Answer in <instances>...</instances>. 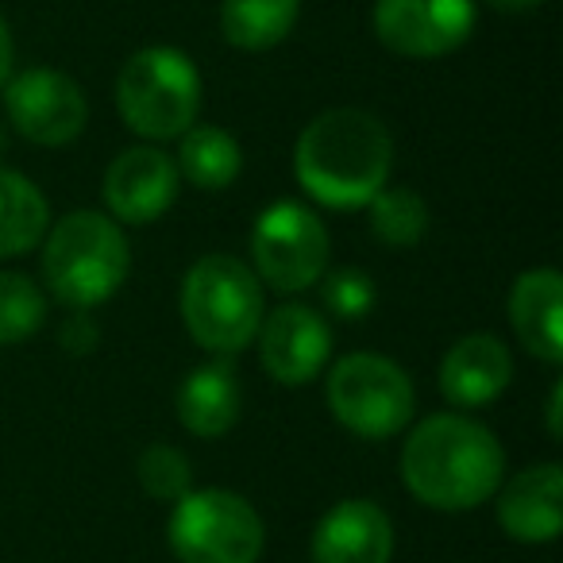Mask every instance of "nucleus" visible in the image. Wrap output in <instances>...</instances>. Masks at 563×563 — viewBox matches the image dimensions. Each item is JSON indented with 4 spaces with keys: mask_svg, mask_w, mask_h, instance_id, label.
Listing matches in <instances>:
<instances>
[{
    "mask_svg": "<svg viewBox=\"0 0 563 563\" xmlns=\"http://www.w3.org/2000/svg\"><path fill=\"white\" fill-rule=\"evenodd\" d=\"M490 4L501 12H532V9H540L544 0H490Z\"/></svg>",
    "mask_w": 563,
    "mask_h": 563,
    "instance_id": "obj_27",
    "label": "nucleus"
},
{
    "mask_svg": "<svg viewBox=\"0 0 563 563\" xmlns=\"http://www.w3.org/2000/svg\"><path fill=\"white\" fill-rule=\"evenodd\" d=\"M47 197L16 170L0 166V258L27 255L47 235Z\"/></svg>",
    "mask_w": 563,
    "mask_h": 563,
    "instance_id": "obj_18",
    "label": "nucleus"
},
{
    "mask_svg": "<svg viewBox=\"0 0 563 563\" xmlns=\"http://www.w3.org/2000/svg\"><path fill=\"white\" fill-rule=\"evenodd\" d=\"M394 529L375 501H340L313 532V563H390Z\"/></svg>",
    "mask_w": 563,
    "mask_h": 563,
    "instance_id": "obj_13",
    "label": "nucleus"
},
{
    "mask_svg": "<svg viewBox=\"0 0 563 563\" xmlns=\"http://www.w3.org/2000/svg\"><path fill=\"white\" fill-rule=\"evenodd\" d=\"M560 313H563L560 271L540 266V271H525L514 282V290H509V321H514L517 340H521L529 355H537L544 363L563 360Z\"/></svg>",
    "mask_w": 563,
    "mask_h": 563,
    "instance_id": "obj_16",
    "label": "nucleus"
},
{
    "mask_svg": "<svg viewBox=\"0 0 563 563\" xmlns=\"http://www.w3.org/2000/svg\"><path fill=\"white\" fill-rule=\"evenodd\" d=\"M181 321L209 352H243L263 324V290L255 271L232 255L197 258L181 286Z\"/></svg>",
    "mask_w": 563,
    "mask_h": 563,
    "instance_id": "obj_4",
    "label": "nucleus"
},
{
    "mask_svg": "<svg viewBox=\"0 0 563 563\" xmlns=\"http://www.w3.org/2000/svg\"><path fill=\"white\" fill-rule=\"evenodd\" d=\"M178 166L155 147H132L112 158L104 174V201L124 224H151L178 197Z\"/></svg>",
    "mask_w": 563,
    "mask_h": 563,
    "instance_id": "obj_12",
    "label": "nucleus"
},
{
    "mask_svg": "<svg viewBox=\"0 0 563 563\" xmlns=\"http://www.w3.org/2000/svg\"><path fill=\"white\" fill-rule=\"evenodd\" d=\"M4 109L16 132L40 147H63L78 140L89 120V104L78 81L47 66H35L4 81Z\"/></svg>",
    "mask_w": 563,
    "mask_h": 563,
    "instance_id": "obj_9",
    "label": "nucleus"
},
{
    "mask_svg": "<svg viewBox=\"0 0 563 563\" xmlns=\"http://www.w3.org/2000/svg\"><path fill=\"white\" fill-rule=\"evenodd\" d=\"M321 298L329 313L344 317V321H360L375 306V286L363 271L344 266V271H332L329 278H321Z\"/></svg>",
    "mask_w": 563,
    "mask_h": 563,
    "instance_id": "obj_24",
    "label": "nucleus"
},
{
    "mask_svg": "<svg viewBox=\"0 0 563 563\" xmlns=\"http://www.w3.org/2000/svg\"><path fill=\"white\" fill-rule=\"evenodd\" d=\"M135 475L155 501H178L181 494H189V483H194L189 460L170 444H151L135 463Z\"/></svg>",
    "mask_w": 563,
    "mask_h": 563,
    "instance_id": "obj_23",
    "label": "nucleus"
},
{
    "mask_svg": "<svg viewBox=\"0 0 563 563\" xmlns=\"http://www.w3.org/2000/svg\"><path fill=\"white\" fill-rule=\"evenodd\" d=\"M506 475V452L490 429L460 413L421 421L401 452V478L409 494L432 509H475L494 498Z\"/></svg>",
    "mask_w": 563,
    "mask_h": 563,
    "instance_id": "obj_1",
    "label": "nucleus"
},
{
    "mask_svg": "<svg viewBox=\"0 0 563 563\" xmlns=\"http://www.w3.org/2000/svg\"><path fill=\"white\" fill-rule=\"evenodd\" d=\"M9 74H12V32H9V24L0 20V86L9 81Z\"/></svg>",
    "mask_w": 563,
    "mask_h": 563,
    "instance_id": "obj_25",
    "label": "nucleus"
},
{
    "mask_svg": "<svg viewBox=\"0 0 563 563\" xmlns=\"http://www.w3.org/2000/svg\"><path fill=\"white\" fill-rule=\"evenodd\" d=\"M128 240L117 220L101 212H70L43 243V278L63 306L93 309L109 301L128 278Z\"/></svg>",
    "mask_w": 563,
    "mask_h": 563,
    "instance_id": "obj_3",
    "label": "nucleus"
},
{
    "mask_svg": "<svg viewBox=\"0 0 563 563\" xmlns=\"http://www.w3.org/2000/svg\"><path fill=\"white\" fill-rule=\"evenodd\" d=\"M475 0H378L375 35L406 58H440L471 40Z\"/></svg>",
    "mask_w": 563,
    "mask_h": 563,
    "instance_id": "obj_10",
    "label": "nucleus"
},
{
    "mask_svg": "<svg viewBox=\"0 0 563 563\" xmlns=\"http://www.w3.org/2000/svg\"><path fill=\"white\" fill-rule=\"evenodd\" d=\"M509 378H514L509 347L498 336H486V332L463 336L440 360V394L460 409L490 406L509 386Z\"/></svg>",
    "mask_w": 563,
    "mask_h": 563,
    "instance_id": "obj_14",
    "label": "nucleus"
},
{
    "mask_svg": "<svg viewBox=\"0 0 563 563\" xmlns=\"http://www.w3.org/2000/svg\"><path fill=\"white\" fill-rule=\"evenodd\" d=\"M120 117L143 140H178L201 109V74L181 51L147 47L132 55L117 81Z\"/></svg>",
    "mask_w": 563,
    "mask_h": 563,
    "instance_id": "obj_5",
    "label": "nucleus"
},
{
    "mask_svg": "<svg viewBox=\"0 0 563 563\" xmlns=\"http://www.w3.org/2000/svg\"><path fill=\"white\" fill-rule=\"evenodd\" d=\"M394 143L378 117L363 109L321 112L301 132L294 170L309 197L329 209H363L390 178Z\"/></svg>",
    "mask_w": 563,
    "mask_h": 563,
    "instance_id": "obj_2",
    "label": "nucleus"
},
{
    "mask_svg": "<svg viewBox=\"0 0 563 563\" xmlns=\"http://www.w3.org/2000/svg\"><path fill=\"white\" fill-rule=\"evenodd\" d=\"M255 274L278 294H301L324 278L329 266V232L298 201H278L258 217L251 232Z\"/></svg>",
    "mask_w": 563,
    "mask_h": 563,
    "instance_id": "obj_8",
    "label": "nucleus"
},
{
    "mask_svg": "<svg viewBox=\"0 0 563 563\" xmlns=\"http://www.w3.org/2000/svg\"><path fill=\"white\" fill-rule=\"evenodd\" d=\"M43 313L47 301L27 274L0 271V344H24L32 332H40Z\"/></svg>",
    "mask_w": 563,
    "mask_h": 563,
    "instance_id": "obj_22",
    "label": "nucleus"
},
{
    "mask_svg": "<svg viewBox=\"0 0 563 563\" xmlns=\"http://www.w3.org/2000/svg\"><path fill=\"white\" fill-rule=\"evenodd\" d=\"M240 383L228 363H205L181 383L178 417L194 437L217 440L240 421Z\"/></svg>",
    "mask_w": 563,
    "mask_h": 563,
    "instance_id": "obj_17",
    "label": "nucleus"
},
{
    "mask_svg": "<svg viewBox=\"0 0 563 563\" xmlns=\"http://www.w3.org/2000/svg\"><path fill=\"white\" fill-rule=\"evenodd\" d=\"M170 548L181 563H255L263 517L232 490H189L170 517Z\"/></svg>",
    "mask_w": 563,
    "mask_h": 563,
    "instance_id": "obj_6",
    "label": "nucleus"
},
{
    "mask_svg": "<svg viewBox=\"0 0 563 563\" xmlns=\"http://www.w3.org/2000/svg\"><path fill=\"white\" fill-rule=\"evenodd\" d=\"M498 521L521 544H548L563 529V471L540 463L509 478L498 498Z\"/></svg>",
    "mask_w": 563,
    "mask_h": 563,
    "instance_id": "obj_15",
    "label": "nucleus"
},
{
    "mask_svg": "<svg viewBox=\"0 0 563 563\" xmlns=\"http://www.w3.org/2000/svg\"><path fill=\"white\" fill-rule=\"evenodd\" d=\"M329 406L344 429L363 440H386L413 417V383L386 355H347L329 375Z\"/></svg>",
    "mask_w": 563,
    "mask_h": 563,
    "instance_id": "obj_7",
    "label": "nucleus"
},
{
    "mask_svg": "<svg viewBox=\"0 0 563 563\" xmlns=\"http://www.w3.org/2000/svg\"><path fill=\"white\" fill-rule=\"evenodd\" d=\"M178 178L194 181L205 194H220L240 178V143L232 140L220 128H189L181 135V151H178Z\"/></svg>",
    "mask_w": 563,
    "mask_h": 563,
    "instance_id": "obj_20",
    "label": "nucleus"
},
{
    "mask_svg": "<svg viewBox=\"0 0 563 563\" xmlns=\"http://www.w3.org/2000/svg\"><path fill=\"white\" fill-rule=\"evenodd\" d=\"M560 386H552V398H548V429H552V437L560 440Z\"/></svg>",
    "mask_w": 563,
    "mask_h": 563,
    "instance_id": "obj_26",
    "label": "nucleus"
},
{
    "mask_svg": "<svg viewBox=\"0 0 563 563\" xmlns=\"http://www.w3.org/2000/svg\"><path fill=\"white\" fill-rule=\"evenodd\" d=\"M371 232L390 247H413L429 232V205L413 189H378L371 197Z\"/></svg>",
    "mask_w": 563,
    "mask_h": 563,
    "instance_id": "obj_21",
    "label": "nucleus"
},
{
    "mask_svg": "<svg viewBox=\"0 0 563 563\" xmlns=\"http://www.w3.org/2000/svg\"><path fill=\"white\" fill-rule=\"evenodd\" d=\"M298 9L301 0H224L220 32L240 51H271L294 32Z\"/></svg>",
    "mask_w": 563,
    "mask_h": 563,
    "instance_id": "obj_19",
    "label": "nucleus"
},
{
    "mask_svg": "<svg viewBox=\"0 0 563 563\" xmlns=\"http://www.w3.org/2000/svg\"><path fill=\"white\" fill-rule=\"evenodd\" d=\"M258 355L274 383L301 386L321 375L332 352V332L317 309L309 306H282L258 324Z\"/></svg>",
    "mask_w": 563,
    "mask_h": 563,
    "instance_id": "obj_11",
    "label": "nucleus"
}]
</instances>
